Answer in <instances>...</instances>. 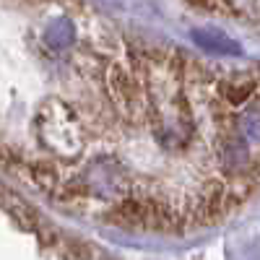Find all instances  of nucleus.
Masks as SVG:
<instances>
[]
</instances>
